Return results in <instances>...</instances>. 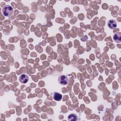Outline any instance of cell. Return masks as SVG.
Masks as SVG:
<instances>
[{
    "mask_svg": "<svg viewBox=\"0 0 121 121\" xmlns=\"http://www.w3.org/2000/svg\"><path fill=\"white\" fill-rule=\"evenodd\" d=\"M2 14L6 17H10L13 13V8L9 5H5L2 9Z\"/></svg>",
    "mask_w": 121,
    "mask_h": 121,
    "instance_id": "cell-1",
    "label": "cell"
},
{
    "mask_svg": "<svg viewBox=\"0 0 121 121\" xmlns=\"http://www.w3.org/2000/svg\"><path fill=\"white\" fill-rule=\"evenodd\" d=\"M58 82L61 85H66L69 83V80L66 76L61 75L59 77Z\"/></svg>",
    "mask_w": 121,
    "mask_h": 121,
    "instance_id": "cell-2",
    "label": "cell"
},
{
    "mask_svg": "<svg viewBox=\"0 0 121 121\" xmlns=\"http://www.w3.org/2000/svg\"><path fill=\"white\" fill-rule=\"evenodd\" d=\"M107 26L110 29H114L117 26V23L115 20L110 19L108 21Z\"/></svg>",
    "mask_w": 121,
    "mask_h": 121,
    "instance_id": "cell-3",
    "label": "cell"
},
{
    "mask_svg": "<svg viewBox=\"0 0 121 121\" xmlns=\"http://www.w3.org/2000/svg\"><path fill=\"white\" fill-rule=\"evenodd\" d=\"M19 81L21 83H23V84H25L29 80V78L27 75H26V74H22L20 75V76L19 77Z\"/></svg>",
    "mask_w": 121,
    "mask_h": 121,
    "instance_id": "cell-4",
    "label": "cell"
},
{
    "mask_svg": "<svg viewBox=\"0 0 121 121\" xmlns=\"http://www.w3.org/2000/svg\"><path fill=\"white\" fill-rule=\"evenodd\" d=\"M113 39L116 42L120 43L121 42V34L120 32L115 33L113 35Z\"/></svg>",
    "mask_w": 121,
    "mask_h": 121,
    "instance_id": "cell-5",
    "label": "cell"
},
{
    "mask_svg": "<svg viewBox=\"0 0 121 121\" xmlns=\"http://www.w3.org/2000/svg\"><path fill=\"white\" fill-rule=\"evenodd\" d=\"M68 119L69 121H77L78 120V117L76 114L72 113L68 116Z\"/></svg>",
    "mask_w": 121,
    "mask_h": 121,
    "instance_id": "cell-6",
    "label": "cell"
},
{
    "mask_svg": "<svg viewBox=\"0 0 121 121\" xmlns=\"http://www.w3.org/2000/svg\"><path fill=\"white\" fill-rule=\"evenodd\" d=\"M62 97V95L58 93V92H54L53 94V98L55 101H59L60 100H61Z\"/></svg>",
    "mask_w": 121,
    "mask_h": 121,
    "instance_id": "cell-7",
    "label": "cell"
}]
</instances>
